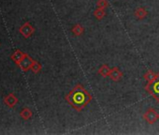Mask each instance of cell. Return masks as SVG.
<instances>
[{
	"mask_svg": "<svg viewBox=\"0 0 159 135\" xmlns=\"http://www.w3.org/2000/svg\"><path fill=\"white\" fill-rule=\"evenodd\" d=\"M65 100L74 110L82 112L92 101L93 97L82 85L78 84L65 96Z\"/></svg>",
	"mask_w": 159,
	"mask_h": 135,
	"instance_id": "obj_1",
	"label": "cell"
},
{
	"mask_svg": "<svg viewBox=\"0 0 159 135\" xmlns=\"http://www.w3.org/2000/svg\"><path fill=\"white\" fill-rule=\"evenodd\" d=\"M144 88L147 91V93L151 95L156 102L159 103V72L157 73L156 78L153 81L148 83Z\"/></svg>",
	"mask_w": 159,
	"mask_h": 135,
	"instance_id": "obj_2",
	"label": "cell"
},
{
	"mask_svg": "<svg viewBox=\"0 0 159 135\" xmlns=\"http://www.w3.org/2000/svg\"><path fill=\"white\" fill-rule=\"evenodd\" d=\"M143 119L150 125H152L156 123L159 119V113L154 109V108H148L146 112L143 114Z\"/></svg>",
	"mask_w": 159,
	"mask_h": 135,
	"instance_id": "obj_3",
	"label": "cell"
},
{
	"mask_svg": "<svg viewBox=\"0 0 159 135\" xmlns=\"http://www.w3.org/2000/svg\"><path fill=\"white\" fill-rule=\"evenodd\" d=\"M33 62H34V60H33L30 56H28L27 54H25V57L22 59V61H21L18 65L20 66V68L22 69V71L27 72L29 69H31V66H32Z\"/></svg>",
	"mask_w": 159,
	"mask_h": 135,
	"instance_id": "obj_4",
	"label": "cell"
},
{
	"mask_svg": "<svg viewBox=\"0 0 159 135\" xmlns=\"http://www.w3.org/2000/svg\"><path fill=\"white\" fill-rule=\"evenodd\" d=\"M109 77L113 82H119L123 77V72L120 71V69L118 67H114V68H112V69H111V72H110Z\"/></svg>",
	"mask_w": 159,
	"mask_h": 135,
	"instance_id": "obj_5",
	"label": "cell"
},
{
	"mask_svg": "<svg viewBox=\"0 0 159 135\" xmlns=\"http://www.w3.org/2000/svg\"><path fill=\"white\" fill-rule=\"evenodd\" d=\"M35 29L34 27L30 25V23H25L21 28H20V32L23 34V36L25 38H29L30 36H32V34L34 33Z\"/></svg>",
	"mask_w": 159,
	"mask_h": 135,
	"instance_id": "obj_6",
	"label": "cell"
},
{
	"mask_svg": "<svg viewBox=\"0 0 159 135\" xmlns=\"http://www.w3.org/2000/svg\"><path fill=\"white\" fill-rule=\"evenodd\" d=\"M147 15H148V12L146 11L145 8H142V7L138 8L134 12V16L138 20H143L144 18L147 17Z\"/></svg>",
	"mask_w": 159,
	"mask_h": 135,
	"instance_id": "obj_7",
	"label": "cell"
},
{
	"mask_svg": "<svg viewBox=\"0 0 159 135\" xmlns=\"http://www.w3.org/2000/svg\"><path fill=\"white\" fill-rule=\"evenodd\" d=\"M110 72H111V68L107 64H103L102 66H100V68L98 71V73L102 77H109Z\"/></svg>",
	"mask_w": 159,
	"mask_h": 135,
	"instance_id": "obj_8",
	"label": "cell"
},
{
	"mask_svg": "<svg viewBox=\"0 0 159 135\" xmlns=\"http://www.w3.org/2000/svg\"><path fill=\"white\" fill-rule=\"evenodd\" d=\"M72 33L74 36L76 37H80V36H82L84 32V26L81 25V24H76L75 26H73L72 29H71Z\"/></svg>",
	"mask_w": 159,
	"mask_h": 135,
	"instance_id": "obj_9",
	"label": "cell"
},
{
	"mask_svg": "<svg viewBox=\"0 0 159 135\" xmlns=\"http://www.w3.org/2000/svg\"><path fill=\"white\" fill-rule=\"evenodd\" d=\"M17 98L13 95V94H10L8 97L5 98L4 102L9 106V107H13L16 103H17Z\"/></svg>",
	"mask_w": 159,
	"mask_h": 135,
	"instance_id": "obj_10",
	"label": "cell"
},
{
	"mask_svg": "<svg viewBox=\"0 0 159 135\" xmlns=\"http://www.w3.org/2000/svg\"><path fill=\"white\" fill-rule=\"evenodd\" d=\"M157 73L158 72H153L152 71H151V70H148L147 72H146V73L143 75V78L148 82V83H150V82H152V81H153L155 78H156V76H157Z\"/></svg>",
	"mask_w": 159,
	"mask_h": 135,
	"instance_id": "obj_11",
	"label": "cell"
},
{
	"mask_svg": "<svg viewBox=\"0 0 159 135\" xmlns=\"http://www.w3.org/2000/svg\"><path fill=\"white\" fill-rule=\"evenodd\" d=\"M94 16H95L96 19L98 20V21L102 20V19L106 16V11H105V9L98 8V9L94 12Z\"/></svg>",
	"mask_w": 159,
	"mask_h": 135,
	"instance_id": "obj_12",
	"label": "cell"
},
{
	"mask_svg": "<svg viewBox=\"0 0 159 135\" xmlns=\"http://www.w3.org/2000/svg\"><path fill=\"white\" fill-rule=\"evenodd\" d=\"M25 54L24 53H22L21 51H16L15 54L11 56V58H12L17 64H19V63L22 61V59L25 57Z\"/></svg>",
	"mask_w": 159,
	"mask_h": 135,
	"instance_id": "obj_13",
	"label": "cell"
},
{
	"mask_svg": "<svg viewBox=\"0 0 159 135\" xmlns=\"http://www.w3.org/2000/svg\"><path fill=\"white\" fill-rule=\"evenodd\" d=\"M21 116H22L25 120H28V119L31 118V116H32V112H31L28 108H25V109L21 112Z\"/></svg>",
	"mask_w": 159,
	"mask_h": 135,
	"instance_id": "obj_14",
	"label": "cell"
},
{
	"mask_svg": "<svg viewBox=\"0 0 159 135\" xmlns=\"http://www.w3.org/2000/svg\"><path fill=\"white\" fill-rule=\"evenodd\" d=\"M31 70H32V72L34 73H38V72H39L41 71V65L38 61L34 60V62H33V64L31 66Z\"/></svg>",
	"mask_w": 159,
	"mask_h": 135,
	"instance_id": "obj_15",
	"label": "cell"
},
{
	"mask_svg": "<svg viewBox=\"0 0 159 135\" xmlns=\"http://www.w3.org/2000/svg\"><path fill=\"white\" fill-rule=\"evenodd\" d=\"M97 6L98 8H100V9H106L109 6V2H108V0H98Z\"/></svg>",
	"mask_w": 159,
	"mask_h": 135,
	"instance_id": "obj_16",
	"label": "cell"
}]
</instances>
